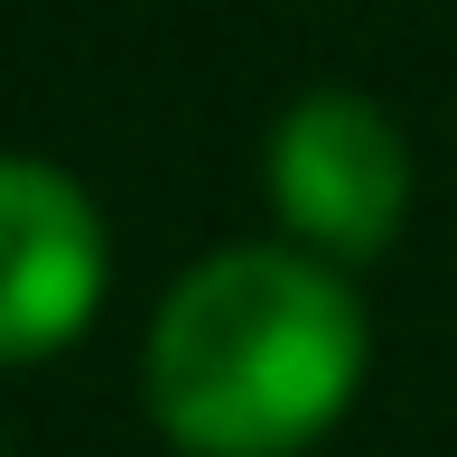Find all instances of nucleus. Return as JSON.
<instances>
[{
  "instance_id": "7ed1b4c3",
  "label": "nucleus",
  "mask_w": 457,
  "mask_h": 457,
  "mask_svg": "<svg viewBox=\"0 0 457 457\" xmlns=\"http://www.w3.org/2000/svg\"><path fill=\"white\" fill-rule=\"evenodd\" d=\"M103 243L94 196L47 159H0V364L66 355L103 308Z\"/></svg>"
},
{
  "instance_id": "f257e3e1",
  "label": "nucleus",
  "mask_w": 457,
  "mask_h": 457,
  "mask_svg": "<svg viewBox=\"0 0 457 457\" xmlns=\"http://www.w3.org/2000/svg\"><path fill=\"white\" fill-rule=\"evenodd\" d=\"M373 327L337 262L299 243H234L150 318V420L178 457H299L355 411Z\"/></svg>"
},
{
  "instance_id": "f03ea898",
  "label": "nucleus",
  "mask_w": 457,
  "mask_h": 457,
  "mask_svg": "<svg viewBox=\"0 0 457 457\" xmlns=\"http://www.w3.org/2000/svg\"><path fill=\"white\" fill-rule=\"evenodd\" d=\"M262 187H271L280 234L345 271V262L392 253V234H402V215H411V140L373 94H299L271 121Z\"/></svg>"
}]
</instances>
